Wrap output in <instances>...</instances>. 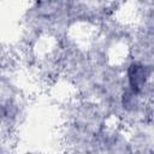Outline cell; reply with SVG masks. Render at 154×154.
Returning a JSON list of instances; mask_svg holds the SVG:
<instances>
[{"label":"cell","mask_w":154,"mask_h":154,"mask_svg":"<svg viewBox=\"0 0 154 154\" xmlns=\"http://www.w3.org/2000/svg\"><path fill=\"white\" fill-rule=\"evenodd\" d=\"M29 105V95L13 65L0 70V128L14 136L28 117Z\"/></svg>","instance_id":"cell-1"},{"label":"cell","mask_w":154,"mask_h":154,"mask_svg":"<svg viewBox=\"0 0 154 154\" xmlns=\"http://www.w3.org/2000/svg\"><path fill=\"white\" fill-rule=\"evenodd\" d=\"M95 153L125 154L132 153L126 130L123 125L112 120L96 136Z\"/></svg>","instance_id":"cell-4"},{"label":"cell","mask_w":154,"mask_h":154,"mask_svg":"<svg viewBox=\"0 0 154 154\" xmlns=\"http://www.w3.org/2000/svg\"><path fill=\"white\" fill-rule=\"evenodd\" d=\"M12 65H14V63H13V59L11 57L10 51L6 49L0 43V70H2L5 67H8V66H12Z\"/></svg>","instance_id":"cell-7"},{"label":"cell","mask_w":154,"mask_h":154,"mask_svg":"<svg viewBox=\"0 0 154 154\" xmlns=\"http://www.w3.org/2000/svg\"><path fill=\"white\" fill-rule=\"evenodd\" d=\"M60 118L64 123H70L94 134H99L112 122L100 103L78 95H72L63 102Z\"/></svg>","instance_id":"cell-2"},{"label":"cell","mask_w":154,"mask_h":154,"mask_svg":"<svg viewBox=\"0 0 154 154\" xmlns=\"http://www.w3.org/2000/svg\"><path fill=\"white\" fill-rule=\"evenodd\" d=\"M132 153H154V129L153 120H143L124 126Z\"/></svg>","instance_id":"cell-5"},{"label":"cell","mask_w":154,"mask_h":154,"mask_svg":"<svg viewBox=\"0 0 154 154\" xmlns=\"http://www.w3.org/2000/svg\"><path fill=\"white\" fill-rule=\"evenodd\" d=\"M122 71L124 85L126 88L141 94L149 100H153L154 65L128 58L122 65Z\"/></svg>","instance_id":"cell-3"},{"label":"cell","mask_w":154,"mask_h":154,"mask_svg":"<svg viewBox=\"0 0 154 154\" xmlns=\"http://www.w3.org/2000/svg\"><path fill=\"white\" fill-rule=\"evenodd\" d=\"M129 58L154 65V30H135L129 46Z\"/></svg>","instance_id":"cell-6"}]
</instances>
